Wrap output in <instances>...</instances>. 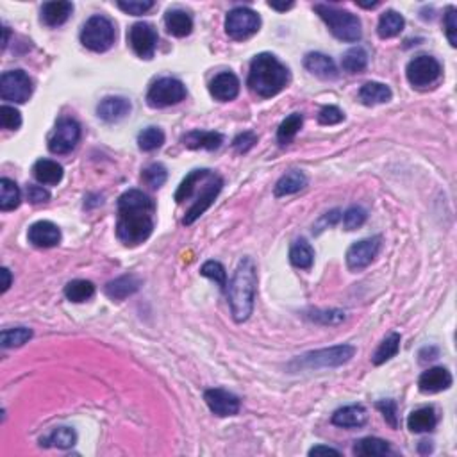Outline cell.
Here are the masks:
<instances>
[{
	"label": "cell",
	"instance_id": "obj_45",
	"mask_svg": "<svg viewBox=\"0 0 457 457\" xmlns=\"http://www.w3.org/2000/svg\"><path fill=\"white\" fill-rule=\"evenodd\" d=\"M0 125H2V129H6V131H16V129H20L22 125L20 111L13 108V106L4 104V106L0 108Z\"/></svg>",
	"mask_w": 457,
	"mask_h": 457
},
{
	"label": "cell",
	"instance_id": "obj_23",
	"mask_svg": "<svg viewBox=\"0 0 457 457\" xmlns=\"http://www.w3.org/2000/svg\"><path fill=\"white\" fill-rule=\"evenodd\" d=\"M366 409L363 406H346L338 409L332 414V423L343 429H356V427H363L366 423Z\"/></svg>",
	"mask_w": 457,
	"mask_h": 457
},
{
	"label": "cell",
	"instance_id": "obj_8",
	"mask_svg": "<svg viewBox=\"0 0 457 457\" xmlns=\"http://www.w3.org/2000/svg\"><path fill=\"white\" fill-rule=\"evenodd\" d=\"M261 27V18L255 11L248 8H236L227 13L225 32L227 36L236 41L248 40Z\"/></svg>",
	"mask_w": 457,
	"mask_h": 457
},
{
	"label": "cell",
	"instance_id": "obj_34",
	"mask_svg": "<svg viewBox=\"0 0 457 457\" xmlns=\"http://www.w3.org/2000/svg\"><path fill=\"white\" fill-rule=\"evenodd\" d=\"M77 434L70 427H57L47 437L41 440V447H54V449H70L76 445Z\"/></svg>",
	"mask_w": 457,
	"mask_h": 457
},
{
	"label": "cell",
	"instance_id": "obj_7",
	"mask_svg": "<svg viewBox=\"0 0 457 457\" xmlns=\"http://www.w3.org/2000/svg\"><path fill=\"white\" fill-rule=\"evenodd\" d=\"M184 99H186V86L174 77L157 79L147 93L148 106L154 109L170 108V106L183 102Z\"/></svg>",
	"mask_w": 457,
	"mask_h": 457
},
{
	"label": "cell",
	"instance_id": "obj_43",
	"mask_svg": "<svg viewBox=\"0 0 457 457\" xmlns=\"http://www.w3.org/2000/svg\"><path fill=\"white\" fill-rule=\"evenodd\" d=\"M200 274H202L204 277L211 279V281H215V283L218 284L223 291L227 290V272L218 261L204 262L202 268H200Z\"/></svg>",
	"mask_w": 457,
	"mask_h": 457
},
{
	"label": "cell",
	"instance_id": "obj_51",
	"mask_svg": "<svg viewBox=\"0 0 457 457\" xmlns=\"http://www.w3.org/2000/svg\"><path fill=\"white\" fill-rule=\"evenodd\" d=\"M258 143V136L254 132H243V134L236 136L234 141H232V147L238 154H245V152L251 150L254 145Z\"/></svg>",
	"mask_w": 457,
	"mask_h": 457
},
{
	"label": "cell",
	"instance_id": "obj_56",
	"mask_svg": "<svg viewBox=\"0 0 457 457\" xmlns=\"http://www.w3.org/2000/svg\"><path fill=\"white\" fill-rule=\"evenodd\" d=\"M9 286H11V272L8 268H2V293H6Z\"/></svg>",
	"mask_w": 457,
	"mask_h": 457
},
{
	"label": "cell",
	"instance_id": "obj_27",
	"mask_svg": "<svg viewBox=\"0 0 457 457\" xmlns=\"http://www.w3.org/2000/svg\"><path fill=\"white\" fill-rule=\"evenodd\" d=\"M32 174L36 177V181L40 184H47V186H54V184L61 183L63 179V167L57 164L56 161L50 160H40L36 161Z\"/></svg>",
	"mask_w": 457,
	"mask_h": 457
},
{
	"label": "cell",
	"instance_id": "obj_46",
	"mask_svg": "<svg viewBox=\"0 0 457 457\" xmlns=\"http://www.w3.org/2000/svg\"><path fill=\"white\" fill-rule=\"evenodd\" d=\"M366 209H363L361 206H352L350 209L345 211L343 215V227L346 231H354V229H359L363 223L366 222Z\"/></svg>",
	"mask_w": 457,
	"mask_h": 457
},
{
	"label": "cell",
	"instance_id": "obj_15",
	"mask_svg": "<svg viewBox=\"0 0 457 457\" xmlns=\"http://www.w3.org/2000/svg\"><path fill=\"white\" fill-rule=\"evenodd\" d=\"M204 400H206L211 413L220 418L234 416L239 411V398L236 397V395L229 393V391L222 390V388L207 390L206 393H204Z\"/></svg>",
	"mask_w": 457,
	"mask_h": 457
},
{
	"label": "cell",
	"instance_id": "obj_58",
	"mask_svg": "<svg viewBox=\"0 0 457 457\" xmlns=\"http://www.w3.org/2000/svg\"><path fill=\"white\" fill-rule=\"evenodd\" d=\"M359 8H365V9H372V8H377L379 2H372V4H363V2H358Z\"/></svg>",
	"mask_w": 457,
	"mask_h": 457
},
{
	"label": "cell",
	"instance_id": "obj_39",
	"mask_svg": "<svg viewBox=\"0 0 457 457\" xmlns=\"http://www.w3.org/2000/svg\"><path fill=\"white\" fill-rule=\"evenodd\" d=\"M302 124H304L302 115L293 113V115L288 116V118L284 120L283 124L279 125V129H277V141H279V143H281V145L291 143L295 136L298 134V131L302 129Z\"/></svg>",
	"mask_w": 457,
	"mask_h": 457
},
{
	"label": "cell",
	"instance_id": "obj_14",
	"mask_svg": "<svg viewBox=\"0 0 457 457\" xmlns=\"http://www.w3.org/2000/svg\"><path fill=\"white\" fill-rule=\"evenodd\" d=\"M379 248H381V238L379 236L354 243L346 251V267L354 272L363 270L374 261L375 255L379 254Z\"/></svg>",
	"mask_w": 457,
	"mask_h": 457
},
{
	"label": "cell",
	"instance_id": "obj_47",
	"mask_svg": "<svg viewBox=\"0 0 457 457\" xmlns=\"http://www.w3.org/2000/svg\"><path fill=\"white\" fill-rule=\"evenodd\" d=\"M120 9L124 13H127V15H132V16H139L143 15V13H147L148 9L154 8V2L152 0H129V2H125V0H120L118 4Z\"/></svg>",
	"mask_w": 457,
	"mask_h": 457
},
{
	"label": "cell",
	"instance_id": "obj_10",
	"mask_svg": "<svg viewBox=\"0 0 457 457\" xmlns=\"http://www.w3.org/2000/svg\"><path fill=\"white\" fill-rule=\"evenodd\" d=\"M407 80L414 87L433 86L442 77V64L433 56H418L409 61L406 68Z\"/></svg>",
	"mask_w": 457,
	"mask_h": 457
},
{
	"label": "cell",
	"instance_id": "obj_44",
	"mask_svg": "<svg viewBox=\"0 0 457 457\" xmlns=\"http://www.w3.org/2000/svg\"><path fill=\"white\" fill-rule=\"evenodd\" d=\"M309 318L316 323H322V325H338L345 320V313L338 309H316L311 311Z\"/></svg>",
	"mask_w": 457,
	"mask_h": 457
},
{
	"label": "cell",
	"instance_id": "obj_20",
	"mask_svg": "<svg viewBox=\"0 0 457 457\" xmlns=\"http://www.w3.org/2000/svg\"><path fill=\"white\" fill-rule=\"evenodd\" d=\"M304 66L309 70L313 76L320 79H336L338 77V68L334 64L332 57L325 56L322 52H311L304 57Z\"/></svg>",
	"mask_w": 457,
	"mask_h": 457
},
{
	"label": "cell",
	"instance_id": "obj_31",
	"mask_svg": "<svg viewBox=\"0 0 457 457\" xmlns=\"http://www.w3.org/2000/svg\"><path fill=\"white\" fill-rule=\"evenodd\" d=\"M290 261L300 270H309L314 261V251L306 239H297L290 248Z\"/></svg>",
	"mask_w": 457,
	"mask_h": 457
},
{
	"label": "cell",
	"instance_id": "obj_54",
	"mask_svg": "<svg viewBox=\"0 0 457 457\" xmlns=\"http://www.w3.org/2000/svg\"><path fill=\"white\" fill-rule=\"evenodd\" d=\"M309 456H342V454H339V450L330 449V447L318 445L309 450Z\"/></svg>",
	"mask_w": 457,
	"mask_h": 457
},
{
	"label": "cell",
	"instance_id": "obj_42",
	"mask_svg": "<svg viewBox=\"0 0 457 457\" xmlns=\"http://www.w3.org/2000/svg\"><path fill=\"white\" fill-rule=\"evenodd\" d=\"M168 179V171L167 168L161 163H152L141 171V181H143L147 186H150L152 190H157V188L163 186Z\"/></svg>",
	"mask_w": 457,
	"mask_h": 457
},
{
	"label": "cell",
	"instance_id": "obj_55",
	"mask_svg": "<svg viewBox=\"0 0 457 457\" xmlns=\"http://www.w3.org/2000/svg\"><path fill=\"white\" fill-rule=\"evenodd\" d=\"M437 358V349L436 346H426V349L420 352V361L427 363V361H434Z\"/></svg>",
	"mask_w": 457,
	"mask_h": 457
},
{
	"label": "cell",
	"instance_id": "obj_12",
	"mask_svg": "<svg viewBox=\"0 0 457 457\" xmlns=\"http://www.w3.org/2000/svg\"><path fill=\"white\" fill-rule=\"evenodd\" d=\"M222 186H223L222 177L211 171L209 177L206 179V184H204L202 190H200V195L197 197L195 204L190 207V211H188L186 216H184V220H183L184 225H191V223L195 222V220H199L200 216H202L204 213L209 209L211 204L215 202L216 197L220 195Z\"/></svg>",
	"mask_w": 457,
	"mask_h": 457
},
{
	"label": "cell",
	"instance_id": "obj_25",
	"mask_svg": "<svg viewBox=\"0 0 457 457\" xmlns=\"http://www.w3.org/2000/svg\"><path fill=\"white\" fill-rule=\"evenodd\" d=\"M164 25H167V31L175 38H186L193 31V20L183 9L168 11L167 16H164Z\"/></svg>",
	"mask_w": 457,
	"mask_h": 457
},
{
	"label": "cell",
	"instance_id": "obj_50",
	"mask_svg": "<svg viewBox=\"0 0 457 457\" xmlns=\"http://www.w3.org/2000/svg\"><path fill=\"white\" fill-rule=\"evenodd\" d=\"M377 409L381 411L384 420L390 423L393 429H397L398 426V416H397V402L395 400H381L377 402Z\"/></svg>",
	"mask_w": 457,
	"mask_h": 457
},
{
	"label": "cell",
	"instance_id": "obj_59",
	"mask_svg": "<svg viewBox=\"0 0 457 457\" xmlns=\"http://www.w3.org/2000/svg\"><path fill=\"white\" fill-rule=\"evenodd\" d=\"M8 41H9V29L4 27V43H2V48L8 47Z\"/></svg>",
	"mask_w": 457,
	"mask_h": 457
},
{
	"label": "cell",
	"instance_id": "obj_37",
	"mask_svg": "<svg viewBox=\"0 0 457 457\" xmlns=\"http://www.w3.org/2000/svg\"><path fill=\"white\" fill-rule=\"evenodd\" d=\"M342 66L346 73H361L368 66V54L363 47H354L345 52Z\"/></svg>",
	"mask_w": 457,
	"mask_h": 457
},
{
	"label": "cell",
	"instance_id": "obj_5",
	"mask_svg": "<svg viewBox=\"0 0 457 457\" xmlns=\"http://www.w3.org/2000/svg\"><path fill=\"white\" fill-rule=\"evenodd\" d=\"M356 349L352 345H338L330 349L314 350L300 356L290 363L291 370H318V368H336L354 358Z\"/></svg>",
	"mask_w": 457,
	"mask_h": 457
},
{
	"label": "cell",
	"instance_id": "obj_52",
	"mask_svg": "<svg viewBox=\"0 0 457 457\" xmlns=\"http://www.w3.org/2000/svg\"><path fill=\"white\" fill-rule=\"evenodd\" d=\"M48 199H50V193L43 186H34V184L27 186V200L31 204L47 202Z\"/></svg>",
	"mask_w": 457,
	"mask_h": 457
},
{
	"label": "cell",
	"instance_id": "obj_11",
	"mask_svg": "<svg viewBox=\"0 0 457 457\" xmlns=\"http://www.w3.org/2000/svg\"><path fill=\"white\" fill-rule=\"evenodd\" d=\"M80 139V125L73 118H61L48 138V148L52 154H68L77 147Z\"/></svg>",
	"mask_w": 457,
	"mask_h": 457
},
{
	"label": "cell",
	"instance_id": "obj_49",
	"mask_svg": "<svg viewBox=\"0 0 457 457\" xmlns=\"http://www.w3.org/2000/svg\"><path fill=\"white\" fill-rule=\"evenodd\" d=\"M456 8H452L450 6L449 9H447V15H445V20H443V27H445V34L447 38H449L450 45L452 47H456L457 45V20H456Z\"/></svg>",
	"mask_w": 457,
	"mask_h": 457
},
{
	"label": "cell",
	"instance_id": "obj_18",
	"mask_svg": "<svg viewBox=\"0 0 457 457\" xmlns=\"http://www.w3.org/2000/svg\"><path fill=\"white\" fill-rule=\"evenodd\" d=\"M132 106L127 99L124 97H106L104 100H100L99 108H97V115L104 120V122H120L131 113Z\"/></svg>",
	"mask_w": 457,
	"mask_h": 457
},
{
	"label": "cell",
	"instance_id": "obj_4",
	"mask_svg": "<svg viewBox=\"0 0 457 457\" xmlns=\"http://www.w3.org/2000/svg\"><path fill=\"white\" fill-rule=\"evenodd\" d=\"M314 11L318 13L320 18L325 22L329 31L332 32L338 40L350 41V43L361 40V20L350 11H343V9L327 4H316L314 6Z\"/></svg>",
	"mask_w": 457,
	"mask_h": 457
},
{
	"label": "cell",
	"instance_id": "obj_24",
	"mask_svg": "<svg viewBox=\"0 0 457 457\" xmlns=\"http://www.w3.org/2000/svg\"><path fill=\"white\" fill-rule=\"evenodd\" d=\"M141 286V281L136 275L129 274V275H122V277L115 279L111 283L106 286V295L113 300H124V298L131 297L134 295L136 291L139 290Z\"/></svg>",
	"mask_w": 457,
	"mask_h": 457
},
{
	"label": "cell",
	"instance_id": "obj_40",
	"mask_svg": "<svg viewBox=\"0 0 457 457\" xmlns=\"http://www.w3.org/2000/svg\"><path fill=\"white\" fill-rule=\"evenodd\" d=\"M32 338V330L27 327H15V329H6L0 334V343L4 349H15L22 346Z\"/></svg>",
	"mask_w": 457,
	"mask_h": 457
},
{
	"label": "cell",
	"instance_id": "obj_16",
	"mask_svg": "<svg viewBox=\"0 0 457 457\" xmlns=\"http://www.w3.org/2000/svg\"><path fill=\"white\" fill-rule=\"evenodd\" d=\"M27 238L34 247L50 248L56 247L57 243L61 241V231L56 223L48 222V220H41V222L32 223L29 227Z\"/></svg>",
	"mask_w": 457,
	"mask_h": 457
},
{
	"label": "cell",
	"instance_id": "obj_33",
	"mask_svg": "<svg viewBox=\"0 0 457 457\" xmlns=\"http://www.w3.org/2000/svg\"><path fill=\"white\" fill-rule=\"evenodd\" d=\"M22 193L20 188L16 186L15 181L2 177L0 179V209L2 211H13L20 206Z\"/></svg>",
	"mask_w": 457,
	"mask_h": 457
},
{
	"label": "cell",
	"instance_id": "obj_29",
	"mask_svg": "<svg viewBox=\"0 0 457 457\" xmlns=\"http://www.w3.org/2000/svg\"><path fill=\"white\" fill-rule=\"evenodd\" d=\"M437 423L436 413H434L433 407H421V409L413 411L407 418V427H409L411 433H430L434 430Z\"/></svg>",
	"mask_w": 457,
	"mask_h": 457
},
{
	"label": "cell",
	"instance_id": "obj_32",
	"mask_svg": "<svg viewBox=\"0 0 457 457\" xmlns=\"http://www.w3.org/2000/svg\"><path fill=\"white\" fill-rule=\"evenodd\" d=\"M390 452V443L379 437H363L354 443V454L359 457H379Z\"/></svg>",
	"mask_w": 457,
	"mask_h": 457
},
{
	"label": "cell",
	"instance_id": "obj_13",
	"mask_svg": "<svg viewBox=\"0 0 457 457\" xmlns=\"http://www.w3.org/2000/svg\"><path fill=\"white\" fill-rule=\"evenodd\" d=\"M127 40L132 50L136 52V56H139L141 59L154 57L155 47H157V32H155L154 25L147 24V22H138L129 29Z\"/></svg>",
	"mask_w": 457,
	"mask_h": 457
},
{
	"label": "cell",
	"instance_id": "obj_3",
	"mask_svg": "<svg viewBox=\"0 0 457 457\" xmlns=\"http://www.w3.org/2000/svg\"><path fill=\"white\" fill-rule=\"evenodd\" d=\"M290 80L288 68L274 54L262 52L252 59L248 72V87L261 99L281 93Z\"/></svg>",
	"mask_w": 457,
	"mask_h": 457
},
{
	"label": "cell",
	"instance_id": "obj_35",
	"mask_svg": "<svg viewBox=\"0 0 457 457\" xmlns=\"http://www.w3.org/2000/svg\"><path fill=\"white\" fill-rule=\"evenodd\" d=\"M93 295H95V286L90 281H84V279H77V281H72V283H68L64 286V297L70 302H86Z\"/></svg>",
	"mask_w": 457,
	"mask_h": 457
},
{
	"label": "cell",
	"instance_id": "obj_36",
	"mask_svg": "<svg viewBox=\"0 0 457 457\" xmlns=\"http://www.w3.org/2000/svg\"><path fill=\"white\" fill-rule=\"evenodd\" d=\"M398 350H400V334L391 332L390 336H386V338L382 339L381 345L377 346L372 361H374V365L377 366L384 365L386 361H390L391 358H395V356L398 354Z\"/></svg>",
	"mask_w": 457,
	"mask_h": 457
},
{
	"label": "cell",
	"instance_id": "obj_2",
	"mask_svg": "<svg viewBox=\"0 0 457 457\" xmlns=\"http://www.w3.org/2000/svg\"><path fill=\"white\" fill-rule=\"evenodd\" d=\"M255 290H258V272L251 258H243L236 268L229 284V304L232 318L238 323L247 322L254 311Z\"/></svg>",
	"mask_w": 457,
	"mask_h": 457
},
{
	"label": "cell",
	"instance_id": "obj_1",
	"mask_svg": "<svg viewBox=\"0 0 457 457\" xmlns=\"http://www.w3.org/2000/svg\"><path fill=\"white\" fill-rule=\"evenodd\" d=\"M155 204L147 193L129 190L118 199L116 236L125 247H138L154 231Z\"/></svg>",
	"mask_w": 457,
	"mask_h": 457
},
{
	"label": "cell",
	"instance_id": "obj_26",
	"mask_svg": "<svg viewBox=\"0 0 457 457\" xmlns=\"http://www.w3.org/2000/svg\"><path fill=\"white\" fill-rule=\"evenodd\" d=\"M306 186H307L306 174L300 170H291L277 181V184H275V190H274V195L275 197L293 195V193H298V191L304 190Z\"/></svg>",
	"mask_w": 457,
	"mask_h": 457
},
{
	"label": "cell",
	"instance_id": "obj_57",
	"mask_svg": "<svg viewBox=\"0 0 457 457\" xmlns=\"http://www.w3.org/2000/svg\"><path fill=\"white\" fill-rule=\"evenodd\" d=\"M272 9H277V11H288V9L293 8V2H288V4H277V2H268Z\"/></svg>",
	"mask_w": 457,
	"mask_h": 457
},
{
	"label": "cell",
	"instance_id": "obj_21",
	"mask_svg": "<svg viewBox=\"0 0 457 457\" xmlns=\"http://www.w3.org/2000/svg\"><path fill=\"white\" fill-rule=\"evenodd\" d=\"M73 11L72 2L66 0H57V2H47L41 8V22L48 27H59L70 18Z\"/></svg>",
	"mask_w": 457,
	"mask_h": 457
},
{
	"label": "cell",
	"instance_id": "obj_22",
	"mask_svg": "<svg viewBox=\"0 0 457 457\" xmlns=\"http://www.w3.org/2000/svg\"><path fill=\"white\" fill-rule=\"evenodd\" d=\"M184 147L191 148V150H199V148H206V150H216L222 147L223 136L215 131H191L183 138Z\"/></svg>",
	"mask_w": 457,
	"mask_h": 457
},
{
	"label": "cell",
	"instance_id": "obj_30",
	"mask_svg": "<svg viewBox=\"0 0 457 457\" xmlns=\"http://www.w3.org/2000/svg\"><path fill=\"white\" fill-rule=\"evenodd\" d=\"M404 16L397 11H386L382 13L381 18H379L377 32L382 40H390V38L398 36L402 31H404Z\"/></svg>",
	"mask_w": 457,
	"mask_h": 457
},
{
	"label": "cell",
	"instance_id": "obj_48",
	"mask_svg": "<svg viewBox=\"0 0 457 457\" xmlns=\"http://www.w3.org/2000/svg\"><path fill=\"white\" fill-rule=\"evenodd\" d=\"M343 120H345V113L339 108H336V106H325L318 113V122L322 125H336L339 122H343Z\"/></svg>",
	"mask_w": 457,
	"mask_h": 457
},
{
	"label": "cell",
	"instance_id": "obj_53",
	"mask_svg": "<svg viewBox=\"0 0 457 457\" xmlns=\"http://www.w3.org/2000/svg\"><path fill=\"white\" fill-rule=\"evenodd\" d=\"M338 220H339V211L338 209L330 211V213H325V215H323L322 218L316 222V225H314V232L318 234V232L325 231V229H329V227L336 225V223H338Z\"/></svg>",
	"mask_w": 457,
	"mask_h": 457
},
{
	"label": "cell",
	"instance_id": "obj_9",
	"mask_svg": "<svg viewBox=\"0 0 457 457\" xmlns=\"http://www.w3.org/2000/svg\"><path fill=\"white\" fill-rule=\"evenodd\" d=\"M32 95V80L24 70H9L0 77V97L6 102L25 104Z\"/></svg>",
	"mask_w": 457,
	"mask_h": 457
},
{
	"label": "cell",
	"instance_id": "obj_41",
	"mask_svg": "<svg viewBox=\"0 0 457 457\" xmlns=\"http://www.w3.org/2000/svg\"><path fill=\"white\" fill-rule=\"evenodd\" d=\"M164 143V132L160 127H147L138 134V147L143 152L157 150Z\"/></svg>",
	"mask_w": 457,
	"mask_h": 457
},
{
	"label": "cell",
	"instance_id": "obj_38",
	"mask_svg": "<svg viewBox=\"0 0 457 457\" xmlns=\"http://www.w3.org/2000/svg\"><path fill=\"white\" fill-rule=\"evenodd\" d=\"M209 174V170H193L191 174H188L186 179L181 183V186L175 191V202L183 204L184 200L190 199V197L193 195L195 188L199 186V183H202V179H206Z\"/></svg>",
	"mask_w": 457,
	"mask_h": 457
},
{
	"label": "cell",
	"instance_id": "obj_19",
	"mask_svg": "<svg viewBox=\"0 0 457 457\" xmlns=\"http://www.w3.org/2000/svg\"><path fill=\"white\" fill-rule=\"evenodd\" d=\"M211 95L220 102L234 100L239 93V79L232 72H222L211 80L209 84Z\"/></svg>",
	"mask_w": 457,
	"mask_h": 457
},
{
	"label": "cell",
	"instance_id": "obj_28",
	"mask_svg": "<svg viewBox=\"0 0 457 457\" xmlns=\"http://www.w3.org/2000/svg\"><path fill=\"white\" fill-rule=\"evenodd\" d=\"M393 93L386 84L382 83H366L365 86L359 90V100H361L365 106H375V104H384L390 102Z\"/></svg>",
	"mask_w": 457,
	"mask_h": 457
},
{
	"label": "cell",
	"instance_id": "obj_17",
	"mask_svg": "<svg viewBox=\"0 0 457 457\" xmlns=\"http://www.w3.org/2000/svg\"><path fill=\"white\" fill-rule=\"evenodd\" d=\"M418 386H420L421 393H440L452 386V374L443 366H436L420 375Z\"/></svg>",
	"mask_w": 457,
	"mask_h": 457
},
{
	"label": "cell",
	"instance_id": "obj_6",
	"mask_svg": "<svg viewBox=\"0 0 457 457\" xmlns=\"http://www.w3.org/2000/svg\"><path fill=\"white\" fill-rule=\"evenodd\" d=\"M80 41L93 52H106L115 43V25L102 15L92 16L80 31Z\"/></svg>",
	"mask_w": 457,
	"mask_h": 457
}]
</instances>
